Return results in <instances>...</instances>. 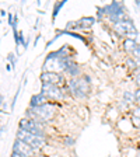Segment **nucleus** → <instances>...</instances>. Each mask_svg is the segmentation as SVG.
I'll return each instance as SVG.
<instances>
[{
    "label": "nucleus",
    "mask_w": 140,
    "mask_h": 157,
    "mask_svg": "<svg viewBox=\"0 0 140 157\" xmlns=\"http://www.w3.org/2000/svg\"><path fill=\"white\" fill-rule=\"evenodd\" d=\"M126 65H127V67L131 69V70H137V67H139L134 58H126Z\"/></svg>",
    "instance_id": "nucleus-10"
},
{
    "label": "nucleus",
    "mask_w": 140,
    "mask_h": 157,
    "mask_svg": "<svg viewBox=\"0 0 140 157\" xmlns=\"http://www.w3.org/2000/svg\"><path fill=\"white\" fill-rule=\"evenodd\" d=\"M63 4H65V2H60V3H58L55 6V13H53V17H56L58 16V11H59V9H60V7L63 6Z\"/></svg>",
    "instance_id": "nucleus-17"
},
{
    "label": "nucleus",
    "mask_w": 140,
    "mask_h": 157,
    "mask_svg": "<svg viewBox=\"0 0 140 157\" xmlns=\"http://www.w3.org/2000/svg\"><path fill=\"white\" fill-rule=\"evenodd\" d=\"M63 80H65V77L56 72H44L42 75H41V82H42V84H56L60 87V84H66Z\"/></svg>",
    "instance_id": "nucleus-4"
},
{
    "label": "nucleus",
    "mask_w": 140,
    "mask_h": 157,
    "mask_svg": "<svg viewBox=\"0 0 140 157\" xmlns=\"http://www.w3.org/2000/svg\"><path fill=\"white\" fill-rule=\"evenodd\" d=\"M63 143H65L66 146L70 147V146H73V144L76 143V139H74L73 136H66L65 139H63Z\"/></svg>",
    "instance_id": "nucleus-12"
},
{
    "label": "nucleus",
    "mask_w": 140,
    "mask_h": 157,
    "mask_svg": "<svg viewBox=\"0 0 140 157\" xmlns=\"http://www.w3.org/2000/svg\"><path fill=\"white\" fill-rule=\"evenodd\" d=\"M49 100L45 97L44 94H35L31 97V102H29V108H38V107H42V105L48 104Z\"/></svg>",
    "instance_id": "nucleus-6"
},
{
    "label": "nucleus",
    "mask_w": 140,
    "mask_h": 157,
    "mask_svg": "<svg viewBox=\"0 0 140 157\" xmlns=\"http://www.w3.org/2000/svg\"><path fill=\"white\" fill-rule=\"evenodd\" d=\"M132 117H136V118H140V105L133 108V111H132Z\"/></svg>",
    "instance_id": "nucleus-15"
},
{
    "label": "nucleus",
    "mask_w": 140,
    "mask_h": 157,
    "mask_svg": "<svg viewBox=\"0 0 140 157\" xmlns=\"http://www.w3.org/2000/svg\"><path fill=\"white\" fill-rule=\"evenodd\" d=\"M65 73H66L67 76H70V78H76V77H78V76L81 75L83 72H81V67H80V66H78L76 62H73L72 65H70V66H69V67L65 70Z\"/></svg>",
    "instance_id": "nucleus-7"
},
{
    "label": "nucleus",
    "mask_w": 140,
    "mask_h": 157,
    "mask_svg": "<svg viewBox=\"0 0 140 157\" xmlns=\"http://www.w3.org/2000/svg\"><path fill=\"white\" fill-rule=\"evenodd\" d=\"M80 23H81L80 27H91L93 23H94V18H93V17H85V18H83Z\"/></svg>",
    "instance_id": "nucleus-11"
},
{
    "label": "nucleus",
    "mask_w": 140,
    "mask_h": 157,
    "mask_svg": "<svg viewBox=\"0 0 140 157\" xmlns=\"http://www.w3.org/2000/svg\"><path fill=\"white\" fill-rule=\"evenodd\" d=\"M13 151H17V153H20L24 157H34V154H35V150H34L32 147L29 146V144L24 143V142L18 140V139L13 144Z\"/></svg>",
    "instance_id": "nucleus-5"
},
{
    "label": "nucleus",
    "mask_w": 140,
    "mask_h": 157,
    "mask_svg": "<svg viewBox=\"0 0 140 157\" xmlns=\"http://www.w3.org/2000/svg\"><path fill=\"white\" fill-rule=\"evenodd\" d=\"M41 94H44L49 101L51 100H62L65 98V90L62 87H59L56 84H42V88H41Z\"/></svg>",
    "instance_id": "nucleus-3"
},
{
    "label": "nucleus",
    "mask_w": 140,
    "mask_h": 157,
    "mask_svg": "<svg viewBox=\"0 0 140 157\" xmlns=\"http://www.w3.org/2000/svg\"><path fill=\"white\" fill-rule=\"evenodd\" d=\"M137 157H140V150H139V153H137Z\"/></svg>",
    "instance_id": "nucleus-21"
},
{
    "label": "nucleus",
    "mask_w": 140,
    "mask_h": 157,
    "mask_svg": "<svg viewBox=\"0 0 140 157\" xmlns=\"http://www.w3.org/2000/svg\"><path fill=\"white\" fill-rule=\"evenodd\" d=\"M133 93H134V102L137 105H140V88H136Z\"/></svg>",
    "instance_id": "nucleus-13"
},
{
    "label": "nucleus",
    "mask_w": 140,
    "mask_h": 157,
    "mask_svg": "<svg viewBox=\"0 0 140 157\" xmlns=\"http://www.w3.org/2000/svg\"><path fill=\"white\" fill-rule=\"evenodd\" d=\"M136 62H137V66H140V58H139V59H136Z\"/></svg>",
    "instance_id": "nucleus-20"
},
{
    "label": "nucleus",
    "mask_w": 140,
    "mask_h": 157,
    "mask_svg": "<svg viewBox=\"0 0 140 157\" xmlns=\"http://www.w3.org/2000/svg\"><path fill=\"white\" fill-rule=\"evenodd\" d=\"M137 45H139V44L136 42V39H131V38H126L123 41V49L125 51H126L127 53H133V51L134 49L137 48Z\"/></svg>",
    "instance_id": "nucleus-8"
},
{
    "label": "nucleus",
    "mask_w": 140,
    "mask_h": 157,
    "mask_svg": "<svg viewBox=\"0 0 140 157\" xmlns=\"http://www.w3.org/2000/svg\"><path fill=\"white\" fill-rule=\"evenodd\" d=\"M139 137H140V129H139Z\"/></svg>",
    "instance_id": "nucleus-22"
},
{
    "label": "nucleus",
    "mask_w": 140,
    "mask_h": 157,
    "mask_svg": "<svg viewBox=\"0 0 140 157\" xmlns=\"http://www.w3.org/2000/svg\"><path fill=\"white\" fill-rule=\"evenodd\" d=\"M7 59H9L10 62L13 63V66L17 63V59H16V55H14V53H10V55H9V58H7Z\"/></svg>",
    "instance_id": "nucleus-18"
},
{
    "label": "nucleus",
    "mask_w": 140,
    "mask_h": 157,
    "mask_svg": "<svg viewBox=\"0 0 140 157\" xmlns=\"http://www.w3.org/2000/svg\"><path fill=\"white\" fill-rule=\"evenodd\" d=\"M123 101L126 102L127 105H131L134 102V93L129 91V90H125L123 91Z\"/></svg>",
    "instance_id": "nucleus-9"
},
{
    "label": "nucleus",
    "mask_w": 140,
    "mask_h": 157,
    "mask_svg": "<svg viewBox=\"0 0 140 157\" xmlns=\"http://www.w3.org/2000/svg\"><path fill=\"white\" fill-rule=\"evenodd\" d=\"M9 23L13 25V14H9Z\"/></svg>",
    "instance_id": "nucleus-19"
},
{
    "label": "nucleus",
    "mask_w": 140,
    "mask_h": 157,
    "mask_svg": "<svg viewBox=\"0 0 140 157\" xmlns=\"http://www.w3.org/2000/svg\"><path fill=\"white\" fill-rule=\"evenodd\" d=\"M132 125H133V126H136L137 129H140V118L132 117Z\"/></svg>",
    "instance_id": "nucleus-14"
},
{
    "label": "nucleus",
    "mask_w": 140,
    "mask_h": 157,
    "mask_svg": "<svg viewBox=\"0 0 140 157\" xmlns=\"http://www.w3.org/2000/svg\"><path fill=\"white\" fill-rule=\"evenodd\" d=\"M132 55L134 56V59H139L140 58V45H137V48L133 51V53Z\"/></svg>",
    "instance_id": "nucleus-16"
},
{
    "label": "nucleus",
    "mask_w": 140,
    "mask_h": 157,
    "mask_svg": "<svg viewBox=\"0 0 140 157\" xmlns=\"http://www.w3.org/2000/svg\"><path fill=\"white\" fill-rule=\"evenodd\" d=\"M45 125L44 124H38V122H34L28 118H23L18 124V129H23V131L28 132V133L34 135L36 137H42V139H46V133H45V129H44Z\"/></svg>",
    "instance_id": "nucleus-2"
},
{
    "label": "nucleus",
    "mask_w": 140,
    "mask_h": 157,
    "mask_svg": "<svg viewBox=\"0 0 140 157\" xmlns=\"http://www.w3.org/2000/svg\"><path fill=\"white\" fill-rule=\"evenodd\" d=\"M91 88V78L88 75H84L83 77L69 78L65 84V90L70 95L76 98H85Z\"/></svg>",
    "instance_id": "nucleus-1"
}]
</instances>
